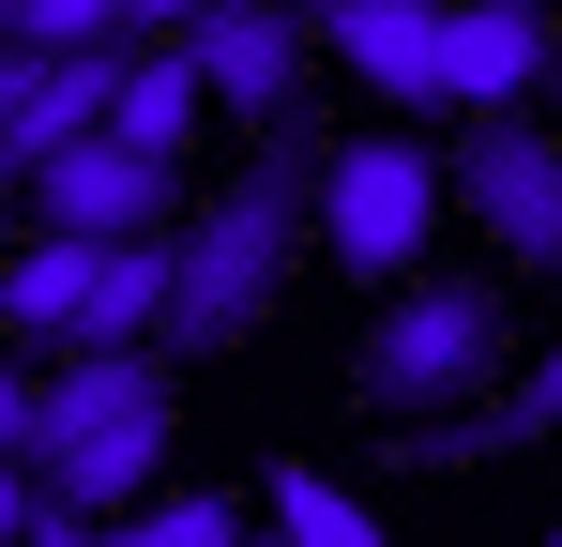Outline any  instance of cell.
<instances>
[{
	"mask_svg": "<svg viewBox=\"0 0 562 547\" xmlns=\"http://www.w3.org/2000/svg\"><path fill=\"white\" fill-rule=\"evenodd\" d=\"M168 426H183V350H153V335H92V350L31 395L15 487H61L77 517H122V502L168 471Z\"/></svg>",
	"mask_w": 562,
	"mask_h": 547,
	"instance_id": "obj_1",
	"label": "cell"
},
{
	"mask_svg": "<svg viewBox=\"0 0 562 547\" xmlns=\"http://www.w3.org/2000/svg\"><path fill=\"white\" fill-rule=\"evenodd\" d=\"M289 244H304V153H259V168H228L213 182V213L198 228H168V289H153V350H244L259 335V304H274V274Z\"/></svg>",
	"mask_w": 562,
	"mask_h": 547,
	"instance_id": "obj_2",
	"label": "cell"
},
{
	"mask_svg": "<svg viewBox=\"0 0 562 547\" xmlns=\"http://www.w3.org/2000/svg\"><path fill=\"white\" fill-rule=\"evenodd\" d=\"M153 289H168V228H31L0 244V335H153Z\"/></svg>",
	"mask_w": 562,
	"mask_h": 547,
	"instance_id": "obj_3",
	"label": "cell"
},
{
	"mask_svg": "<svg viewBox=\"0 0 562 547\" xmlns=\"http://www.w3.org/2000/svg\"><path fill=\"white\" fill-rule=\"evenodd\" d=\"M426 213H441V153L426 137H335V153H304V228L350 274H411Z\"/></svg>",
	"mask_w": 562,
	"mask_h": 547,
	"instance_id": "obj_4",
	"label": "cell"
},
{
	"mask_svg": "<svg viewBox=\"0 0 562 547\" xmlns=\"http://www.w3.org/2000/svg\"><path fill=\"white\" fill-rule=\"evenodd\" d=\"M366 411H457V395H486L502 380V304L486 289H395L366 320Z\"/></svg>",
	"mask_w": 562,
	"mask_h": 547,
	"instance_id": "obj_5",
	"label": "cell"
},
{
	"mask_svg": "<svg viewBox=\"0 0 562 547\" xmlns=\"http://www.w3.org/2000/svg\"><path fill=\"white\" fill-rule=\"evenodd\" d=\"M168 46L198 62V107H228V122H259V137H274L289 91H304V0H198Z\"/></svg>",
	"mask_w": 562,
	"mask_h": 547,
	"instance_id": "obj_6",
	"label": "cell"
},
{
	"mask_svg": "<svg viewBox=\"0 0 562 547\" xmlns=\"http://www.w3.org/2000/svg\"><path fill=\"white\" fill-rule=\"evenodd\" d=\"M457 198L486 213V244H502L517 274H548V259H562V153L532 137V122H517V107L457 137Z\"/></svg>",
	"mask_w": 562,
	"mask_h": 547,
	"instance_id": "obj_7",
	"label": "cell"
},
{
	"mask_svg": "<svg viewBox=\"0 0 562 547\" xmlns=\"http://www.w3.org/2000/svg\"><path fill=\"white\" fill-rule=\"evenodd\" d=\"M168 213H183V168L137 153V137H106V122L31 168V228H168Z\"/></svg>",
	"mask_w": 562,
	"mask_h": 547,
	"instance_id": "obj_8",
	"label": "cell"
},
{
	"mask_svg": "<svg viewBox=\"0 0 562 547\" xmlns=\"http://www.w3.org/2000/svg\"><path fill=\"white\" fill-rule=\"evenodd\" d=\"M304 46H335L380 107H441V0H304Z\"/></svg>",
	"mask_w": 562,
	"mask_h": 547,
	"instance_id": "obj_9",
	"label": "cell"
},
{
	"mask_svg": "<svg viewBox=\"0 0 562 547\" xmlns=\"http://www.w3.org/2000/svg\"><path fill=\"white\" fill-rule=\"evenodd\" d=\"M548 77V0H441V107H517Z\"/></svg>",
	"mask_w": 562,
	"mask_h": 547,
	"instance_id": "obj_10",
	"label": "cell"
},
{
	"mask_svg": "<svg viewBox=\"0 0 562 547\" xmlns=\"http://www.w3.org/2000/svg\"><path fill=\"white\" fill-rule=\"evenodd\" d=\"M106 137H137V153H168V168L198 153V62H183V46H153V31L122 46V91H106Z\"/></svg>",
	"mask_w": 562,
	"mask_h": 547,
	"instance_id": "obj_11",
	"label": "cell"
},
{
	"mask_svg": "<svg viewBox=\"0 0 562 547\" xmlns=\"http://www.w3.org/2000/svg\"><path fill=\"white\" fill-rule=\"evenodd\" d=\"M259 517H274L289 547H366L380 517H366V487H335L319 456H274V487H259Z\"/></svg>",
	"mask_w": 562,
	"mask_h": 547,
	"instance_id": "obj_12",
	"label": "cell"
},
{
	"mask_svg": "<svg viewBox=\"0 0 562 547\" xmlns=\"http://www.w3.org/2000/svg\"><path fill=\"white\" fill-rule=\"evenodd\" d=\"M122 533H137V547H228V533H244V502H228V487H137Z\"/></svg>",
	"mask_w": 562,
	"mask_h": 547,
	"instance_id": "obj_13",
	"label": "cell"
},
{
	"mask_svg": "<svg viewBox=\"0 0 562 547\" xmlns=\"http://www.w3.org/2000/svg\"><path fill=\"white\" fill-rule=\"evenodd\" d=\"M77 31H122L106 0H0V46H77Z\"/></svg>",
	"mask_w": 562,
	"mask_h": 547,
	"instance_id": "obj_14",
	"label": "cell"
},
{
	"mask_svg": "<svg viewBox=\"0 0 562 547\" xmlns=\"http://www.w3.org/2000/svg\"><path fill=\"white\" fill-rule=\"evenodd\" d=\"M106 15H122V31H153V46H168V31H183L198 0H106Z\"/></svg>",
	"mask_w": 562,
	"mask_h": 547,
	"instance_id": "obj_15",
	"label": "cell"
},
{
	"mask_svg": "<svg viewBox=\"0 0 562 547\" xmlns=\"http://www.w3.org/2000/svg\"><path fill=\"white\" fill-rule=\"evenodd\" d=\"M31 442V380H15V365H0V456Z\"/></svg>",
	"mask_w": 562,
	"mask_h": 547,
	"instance_id": "obj_16",
	"label": "cell"
},
{
	"mask_svg": "<svg viewBox=\"0 0 562 547\" xmlns=\"http://www.w3.org/2000/svg\"><path fill=\"white\" fill-rule=\"evenodd\" d=\"M0 533H15V456H0Z\"/></svg>",
	"mask_w": 562,
	"mask_h": 547,
	"instance_id": "obj_17",
	"label": "cell"
}]
</instances>
